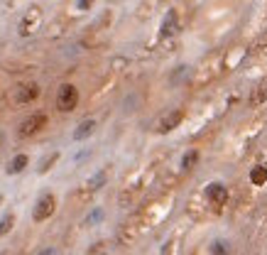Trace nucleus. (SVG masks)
Returning <instances> with one entry per match:
<instances>
[{"instance_id":"nucleus-1","label":"nucleus","mask_w":267,"mask_h":255,"mask_svg":"<svg viewBox=\"0 0 267 255\" xmlns=\"http://www.w3.org/2000/svg\"><path fill=\"white\" fill-rule=\"evenodd\" d=\"M79 106V89L74 84H62L57 93V108L64 113H71Z\"/></svg>"},{"instance_id":"nucleus-2","label":"nucleus","mask_w":267,"mask_h":255,"mask_svg":"<svg viewBox=\"0 0 267 255\" xmlns=\"http://www.w3.org/2000/svg\"><path fill=\"white\" fill-rule=\"evenodd\" d=\"M54 211H57V196H54V194H42V196L37 199V204H35L32 218H35L37 223H42V221H47Z\"/></svg>"},{"instance_id":"nucleus-3","label":"nucleus","mask_w":267,"mask_h":255,"mask_svg":"<svg viewBox=\"0 0 267 255\" xmlns=\"http://www.w3.org/2000/svg\"><path fill=\"white\" fill-rule=\"evenodd\" d=\"M206 201L213 206V211H221V209L225 206V201H228V189H225V184L211 182V184L206 186Z\"/></svg>"},{"instance_id":"nucleus-4","label":"nucleus","mask_w":267,"mask_h":255,"mask_svg":"<svg viewBox=\"0 0 267 255\" xmlns=\"http://www.w3.org/2000/svg\"><path fill=\"white\" fill-rule=\"evenodd\" d=\"M40 25H42V10H40L37 5H32V8L27 10V15L20 20V35H22V37H30Z\"/></svg>"},{"instance_id":"nucleus-5","label":"nucleus","mask_w":267,"mask_h":255,"mask_svg":"<svg viewBox=\"0 0 267 255\" xmlns=\"http://www.w3.org/2000/svg\"><path fill=\"white\" fill-rule=\"evenodd\" d=\"M44 125H47V116H44V113H32L30 118H25V120L20 123V135H22V138L35 135V133H40Z\"/></svg>"},{"instance_id":"nucleus-6","label":"nucleus","mask_w":267,"mask_h":255,"mask_svg":"<svg viewBox=\"0 0 267 255\" xmlns=\"http://www.w3.org/2000/svg\"><path fill=\"white\" fill-rule=\"evenodd\" d=\"M184 120V111H169L167 116H162L159 118V123H157V133H172L174 128H179V123Z\"/></svg>"},{"instance_id":"nucleus-7","label":"nucleus","mask_w":267,"mask_h":255,"mask_svg":"<svg viewBox=\"0 0 267 255\" xmlns=\"http://www.w3.org/2000/svg\"><path fill=\"white\" fill-rule=\"evenodd\" d=\"M37 96H40V86H37L35 81L22 84V86H18V91H15V101H18V103H32Z\"/></svg>"},{"instance_id":"nucleus-8","label":"nucleus","mask_w":267,"mask_h":255,"mask_svg":"<svg viewBox=\"0 0 267 255\" xmlns=\"http://www.w3.org/2000/svg\"><path fill=\"white\" fill-rule=\"evenodd\" d=\"M96 130V120H81L74 130V140H86L89 135H93Z\"/></svg>"},{"instance_id":"nucleus-9","label":"nucleus","mask_w":267,"mask_h":255,"mask_svg":"<svg viewBox=\"0 0 267 255\" xmlns=\"http://www.w3.org/2000/svg\"><path fill=\"white\" fill-rule=\"evenodd\" d=\"M27 164H30V157H27L25 152H20V155H15V157L10 160V164H8V174H20Z\"/></svg>"},{"instance_id":"nucleus-10","label":"nucleus","mask_w":267,"mask_h":255,"mask_svg":"<svg viewBox=\"0 0 267 255\" xmlns=\"http://www.w3.org/2000/svg\"><path fill=\"white\" fill-rule=\"evenodd\" d=\"M106 179H108V172H106V169H101V172H96V174L86 182V189L96 191V189H101V186L106 184Z\"/></svg>"},{"instance_id":"nucleus-11","label":"nucleus","mask_w":267,"mask_h":255,"mask_svg":"<svg viewBox=\"0 0 267 255\" xmlns=\"http://www.w3.org/2000/svg\"><path fill=\"white\" fill-rule=\"evenodd\" d=\"M59 160V152H49V155H44L42 160H40V167H37V172L40 174H44V172H49L52 167H54V162Z\"/></svg>"},{"instance_id":"nucleus-12","label":"nucleus","mask_w":267,"mask_h":255,"mask_svg":"<svg viewBox=\"0 0 267 255\" xmlns=\"http://www.w3.org/2000/svg\"><path fill=\"white\" fill-rule=\"evenodd\" d=\"M13 226H15V213H5L3 218H0V238L8 235L13 231Z\"/></svg>"},{"instance_id":"nucleus-13","label":"nucleus","mask_w":267,"mask_h":255,"mask_svg":"<svg viewBox=\"0 0 267 255\" xmlns=\"http://www.w3.org/2000/svg\"><path fill=\"white\" fill-rule=\"evenodd\" d=\"M174 32H177V13L172 10V13L167 15L164 25H162V35H174Z\"/></svg>"},{"instance_id":"nucleus-14","label":"nucleus","mask_w":267,"mask_h":255,"mask_svg":"<svg viewBox=\"0 0 267 255\" xmlns=\"http://www.w3.org/2000/svg\"><path fill=\"white\" fill-rule=\"evenodd\" d=\"M265 101H267V79H265V81L255 89V93H252V103H255V106H260V103H265Z\"/></svg>"},{"instance_id":"nucleus-15","label":"nucleus","mask_w":267,"mask_h":255,"mask_svg":"<svg viewBox=\"0 0 267 255\" xmlns=\"http://www.w3.org/2000/svg\"><path fill=\"white\" fill-rule=\"evenodd\" d=\"M196 162H199V152H196V150H189V152L181 157V167H184V169H194Z\"/></svg>"},{"instance_id":"nucleus-16","label":"nucleus","mask_w":267,"mask_h":255,"mask_svg":"<svg viewBox=\"0 0 267 255\" xmlns=\"http://www.w3.org/2000/svg\"><path fill=\"white\" fill-rule=\"evenodd\" d=\"M250 179H252V184H265V182H267V172H265V167H255V169L250 172Z\"/></svg>"},{"instance_id":"nucleus-17","label":"nucleus","mask_w":267,"mask_h":255,"mask_svg":"<svg viewBox=\"0 0 267 255\" xmlns=\"http://www.w3.org/2000/svg\"><path fill=\"white\" fill-rule=\"evenodd\" d=\"M211 253H213V255H228V253H230V248H228V243H223V240H213Z\"/></svg>"},{"instance_id":"nucleus-18","label":"nucleus","mask_w":267,"mask_h":255,"mask_svg":"<svg viewBox=\"0 0 267 255\" xmlns=\"http://www.w3.org/2000/svg\"><path fill=\"white\" fill-rule=\"evenodd\" d=\"M98 218H103V211H101V209H96V211L86 218V223H93V221H98Z\"/></svg>"},{"instance_id":"nucleus-19","label":"nucleus","mask_w":267,"mask_h":255,"mask_svg":"<svg viewBox=\"0 0 267 255\" xmlns=\"http://www.w3.org/2000/svg\"><path fill=\"white\" fill-rule=\"evenodd\" d=\"M91 3H93V0H79V8H81V10H89Z\"/></svg>"},{"instance_id":"nucleus-20","label":"nucleus","mask_w":267,"mask_h":255,"mask_svg":"<svg viewBox=\"0 0 267 255\" xmlns=\"http://www.w3.org/2000/svg\"><path fill=\"white\" fill-rule=\"evenodd\" d=\"M40 255H54V250L49 248V250H44V253H40Z\"/></svg>"},{"instance_id":"nucleus-21","label":"nucleus","mask_w":267,"mask_h":255,"mask_svg":"<svg viewBox=\"0 0 267 255\" xmlns=\"http://www.w3.org/2000/svg\"><path fill=\"white\" fill-rule=\"evenodd\" d=\"M0 206H3V194H0Z\"/></svg>"}]
</instances>
